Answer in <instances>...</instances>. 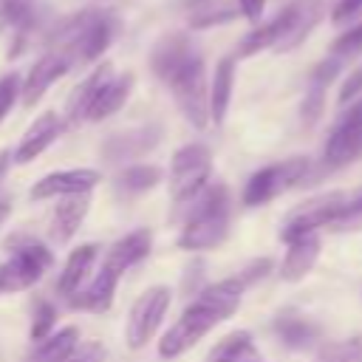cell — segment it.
Wrapping results in <instances>:
<instances>
[{"label": "cell", "instance_id": "ee69618b", "mask_svg": "<svg viewBox=\"0 0 362 362\" xmlns=\"http://www.w3.org/2000/svg\"><path fill=\"white\" fill-rule=\"evenodd\" d=\"M184 291H187V294H198V291H201V263H195V266L187 269Z\"/></svg>", "mask_w": 362, "mask_h": 362}, {"label": "cell", "instance_id": "83f0119b", "mask_svg": "<svg viewBox=\"0 0 362 362\" xmlns=\"http://www.w3.org/2000/svg\"><path fill=\"white\" fill-rule=\"evenodd\" d=\"M76 345H79V328L65 325L57 334H48L45 339L37 342V348L31 354V362H65L74 354Z\"/></svg>", "mask_w": 362, "mask_h": 362}, {"label": "cell", "instance_id": "277c9868", "mask_svg": "<svg viewBox=\"0 0 362 362\" xmlns=\"http://www.w3.org/2000/svg\"><path fill=\"white\" fill-rule=\"evenodd\" d=\"M308 170H311V161L303 158V156H291V158H283L277 164H269V167H263V170H257V173L249 175L240 201L246 206L269 204L272 198L283 195L286 189L303 184V178L308 175Z\"/></svg>", "mask_w": 362, "mask_h": 362}, {"label": "cell", "instance_id": "7bdbcfd3", "mask_svg": "<svg viewBox=\"0 0 362 362\" xmlns=\"http://www.w3.org/2000/svg\"><path fill=\"white\" fill-rule=\"evenodd\" d=\"M238 8H240V14H243L246 20H252V23H257V20L263 17V8H266V0H238Z\"/></svg>", "mask_w": 362, "mask_h": 362}, {"label": "cell", "instance_id": "3957f363", "mask_svg": "<svg viewBox=\"0 0 362 362\" xmlns=\"http://www.w3.org/2000/svg\"><path fill=\"white\" fill-rule=\"evenodd\" d=\"M6 249H8V260L0 263V294H11L34 286L54 263L51 249L28 235H11L6 240Z\"/></svg>", "mask_w": 362, "mask_h": 362}, {"label": "cell", "instance_id": "cb8c5ba5", "mask_svg": "<svg viewBox=\"0 0 362 362\" xmlns=\"http://www.w3.org/2000/svg\"><path fill=\"white\" fill-rule=\"evenodd\" d=\"M317 257H320V238L317 235H305V238L288 243V252L280 263V277L288 280V283L303 280L314 269Z\"/></svg>", "mask_w": 362, "mask_h": 362}, {"label": "cell", "instance_id": "836d02e7", "mask_svg": "<svg viewBox=\"0 0 362 362\" xmlns=\"http://www.w3.org/2000/svg\"><path fill=\"white\" fill-rule=\"evenodd\" d=\"M328 229H334V232H356V229H362V187L345 195V206H342L339 218Z\"/></svg>", "mask_w": 362, "mask_h": 362}, {"label": "cell", "instance_id": "8fae6325", "mask_svg": "<svg viewBox=\"0 0 362 362\" xmlns=\"http://www.w3.org/2000/svg\"><path fill=\"white\" fill-rule=\"evenodd\" d=\"M192 57H198L192 40L181 31H173V34H164L156 45H153V54H150V68L153 74L161 79V82H170Z\"/></svg>", "mask_w": 362, "mask_h": 362}, {"label": "cell", "instance_id": "e575fe53", "mask_svg": "<svg viewBox=\"0 0 362 362\" xmlns=\"http://www.w3.org/2000/svg\"><path fill=\"white\" fill-rule=\"evenodd\" d=\"M362 54V20L356 23V25H351L348 31H342L337 40H334V45H331V57H337V59H354V57H359Z\"/></svg>", "mask_w": 362, "mask_h": 362}, {"label": "cell", "instance_id": "9a60e30c", "mask_svg": "<svg viewBox=\"0 0 362 362\" xmlns=\"http://www.w3.org/2000/svg\"><path fill=\"white\" fill-rule=\"evenodd\" d=\"M240 294H243V283H240L238 277H226V280H218V283H212V286H204V288L189 300V305H195V308L212 314V317L221 322V320H229V317L238 311Z\"/></svg>", "mask_w": 362, "mask_h": 362}, {"label": "cell", "instance_id": "60d3db41", "mask_svg": "<svg viewBox=\"0 0 362 362\" xmlns=\"http://www.w3.org/2000/svg\"><path fill=\"white\" fill-rule=\"evenodd\" d=\"M105 359V348L96 342H82L74 348V354L65 362H102Z\"/></svg>", "mask_w": 362, "mask_h": 362}, {"label": "cell", "instance_id": "f35d334b", "mask_svg": "<svg viewBox=\"0 0 362 362\" xmlns=\"http://www.w3.org/2000/svg\"><path fill=\"white\" fill-rule=\"evenodd\" d=\"M359 14H362V0H337V6L331 8V23L334 25H348Z\"/></svg>", "mask_w": 362, "mask_h": 362}, {"label": "cell", "instance_id": "f1b7e54d", "mask_svg": "<svg viewBox=\"0 0 362 362\" xmlns=\"http://www.w3.org/2000/svg\"><path fill=\"white\" fill-rule=\"evenodd\" d=\"M209 362H260V354H257V348L252 342V334L249 331H238V334L223 337L212 348Z\"/></svg>", "mask_w": 362, "mask_h": 362}, {"label": "cell", "instance_id": "f546056e", "mask_svg": "<svg viewBox=\"0 0 362 362\" xmlns=\"http://www.w3.org/2000/svg\"><path fill=\"white\" fill-rule=\"evenodd\" d=\"M161 181V170L153 164H130L116 175V192L124 198L141 195Z\"/></svg>", "mask_w": 362, "mask_h": 362}, {"label": "cell", "instance_id": "7402d4cb", "mask_svg": "<svg viewBox=\"0 0 362 362\" xmlns=\"http://www.w3.org/2000/svg\"><path fill=\"white\" fill-rule=\"evenodd\" d=\"M272 328H274L277 339L291 351H308L320 339V325L305 320V317H300V314H294V311H280L274 317Z\"/></svg>", "mask_w": 362, "mask_h": 362}, {"label": "cell", "instance_id": "f6af8a7d", "mask_svg": "<svg viewBox=\"0 0 362 362\" xmlns=\"http://www.w3.org/2000/svg\"><path fill=\"white\" fill-rule=\"evenodd\" d=\"M8 164H11V153L8 150H0V181H3L6 170H8Z\"/></svg>", "mask_w": 362, "mask_h": 362}, {"label": "cell", "instance_id": "d6986e66", "mask_svg": "<svg viewBox=\"0 0 362 362\" xmlns=\"http://www.w3.org/2000/svg\"><path fill=\"white\" fill-rule=\"evenodd\" d=\"M88 209H90V192L65 195V198L57 204L54 215H51V240L68 243V240L76 235V229L82 226Z\"/></svg>", "mask_w": 362, "mask_h": 362}, {"label": "cell", "instance_id": "603a6c76", "mask_svg": "<svg viewBox=\"0 0 362 362\" xmlns=\"http://www.w3.org/2000/svg\"><path fill=\"white\" fill-rule=\"evenodd\" d=\"M96 257H99V246H96V243H82V246H76V249L68 255V260H65V266H62V272H59V280H57L59 294L71 297L74 291H79L82 283H85V277H88V272L93 269Z\"/></svg>", "mask_w": 362, "mask_h": 362}, {"label": "cell", "instance_id": "5bb4252c", "mask_svg": "<svg viewBox=\"0 0 362 362\" xmlns=\"http://www.w3.org/2000/svg\"><path fill=\"white\" fill-rule=\"evenodd\" d=\"M161 139V127L158 124H141L124 133H113L105 144H102V156L110 164H122L130 158H139L144 153H150Z\"/></svg>", "mask_w": 362, "mask_h": 362}, {"label": "cell", "instance_id": "4fadbf2b", "mask_svg": "<svg viewBox=\"0 0 362 362\" xmlns=\"http://www.w3.org/2000/svg\"><path fill=\"white\" fill-rule=\"evenodd\" d=\"M68 71H71V62H68L65 54H59V51L42 54V57L31 65L28 76L20 82V99H23V105H25V107L37 105V102L42 99V93H45L62 74H68Z\"/></svg>", "mask_w": 362, "mask_h": 362}, {"label": "cell", "instance_id": "7a4b0ae2", "mask_svg": "<svg viewBox=\"0 0 362 362\" xmlns=\"http://www.w3.org/2000/svg\"><path fill=\"white\" fill-rule=\"evenodd\" d=\"M113 34H116V20L107 11L85 8V11H76V14L65 17L57 25L51 42L57 45L59 54L68 57V62L74 68L76 62L99 59L107 51Z\"/></svg>", "mask_w": 362, "mask_h": 362}, {"label": "cell", "instance_id": "1f68e13d", "mask_svg": "<svg viewBox=\"0 0 362 362\" xmlns=\"http://www.w3.org/2000/svg\"><path fill=\"white\" fill-rule=\"evenodd\" d=\"M238 17V6L232 3H223V0H209L198 8H192L189 14V25L192 28H209V25H221V23H229Z\"/></svg>", "mask_w": 362, "mask_h": 362}, {"label": "cell", "instance_id": "4dcf8cb0", "mask_svg": "<svg viewBox=\"0 0 362 362\" xmlns=\"http://www.w3.org/2000/svg\"><path fill=\"white\" fill-rule=\"evenodd\" d=\"M314 362H362V334L320 345Z\"/></svg>", "mask_w": 362, "mask_h": 362}, {"label": "cell", "instance_id": "ffe728a7", "mask_svg": "<svg viewBox=\"0 0 362 362\" xmlns=\"http://www.w3.org/2000/svg\"><path fill=\"white\" fill-rule=\"evenodd\" d=\"M291 20H294V6H286V8L277 11L272 20L260 23L257 28H252V31L240 40L238 57H252V54H257V51H263V48H274V45L286 37Z\"/></svg>", "mask_w": 362, "mask_h": 362}, {"label": "cell", "instance_id": "d6a6232c", "mask_svg": "<svg viewBox=\"0 0 362 362\" xmlns=\"http://www.w3.org/2000/svg\"><path fill=\"white\" fill-rule=\"evenodd\" d=\"M31 20H34V0H0V31L11 25L23 34L31 25Z\"/></svg>", "mask_w": 362, "mask_h": 362}, {"label": "cell", "instance_id": "52a82bcc", "mask_svg": "<svg viewBox=\"0 0 362 362\" xmlns=\"http://www.w3.org/2000/svg\"><path fill=\"white\" fill-rule=\"evenodd\" d=\"M345 195L348 192H342V189L325 192V195L311 198L303 206L291 209L288 218L280 226V240L294 243V240H300L305 235H317V229H322V226H331L339 218L342 206H345Z\"/></svg>", "mask_w": 362, "mask_h": 362}, {"label": "cell", "instance_id": "8d00e7d4", "mask_svg": "<svg viewBox=\"0 0 362 362\" xmlns=\"http://www.w3.org/2000/svg\"><path fill=\"white\" fill-rule=\"evenodd\" d=\"M322 107H325V85H320V82H308V90H305V99H303V107H300L303 124L311 127V124L322 116Z\"/></svg>", "mask_w": 362, "mask_h": 362}, {"label": "cell", "instance_id": "ac0fdd59", "mask_svg": "<svg viewBox=\"0 0 362 362\" xmlns=\"http://www.w3.org/2000/svg\"><path fill=\"white\" fill-rule=\"evenodd\" d=\"M119 272H113L110 266H105L102 263V269L96 272V277L85 286V288H79V291H74L68 300H71V305L74 308H82V311H93V314H102V311H107L110 308V303H113V294H116V283H119Z\"/></svg>", "mask_w": 362, "mask_h": 362}, {"label": "cell", "instance_id": "ab89813d", "mask_svg": "<svg viewBox=\"0 0 362 362\" xmlns=\"http://www.w3.org/2000/svg\"><path fill=\"white\" fill-rule=\"evenodd\" d=\"M269 269H272V260L269 257H260V260H252L249 266H243L235 277L243 283V288H249L255 280H260V277H266L269 274Z\"/></svg>", "mask_w": 362, "mask_h": 362}, {"label": "cell", "instance_id": "30bf717a", "mask_svg": "<svg viewBox=\"0 0 362 362\" xmlns=\"http://www.w3.org/2000/svg\"><path fill=\"white\" fill-rule=\"evenodd\" d=\"M218 325V320L195 305H187L184 314L164 331V337L158 339V356L161 359H175L181 354H187L204 334H209Z\"/></svg>", "mask_w": 362, "mask_h": 362}, {"label": "cell", "instance_id": "74e56055", "mask_svg": "<svg viewBox=\"0 0 362 362\" xmlns=\"http://www.w3.org/2000/svg\"><path fill=\"white\" fill-rule=\"evenodd\" d=\"M17 96H20V76H17V74L0 76V122H3L6 113L14 107Z\"/></svg>", "mask_w": 362, "mask_h": 362}, {"label": "cell", "instance_id": "5b68a950", "mask_svg": "<svg viewBox=\"0 0 362 362\" xmlns=\"http://www.w3.org/2000/svg\"><path fill=\"white\" fill-rule=\"evenodd\" d=\"M212 173V153L206 144L192 141L184 144L181 150H175L173 161H170V195L175 204H187L192 201L209 181Z\"/></svg>", "mask_w": 362, "mask_h": 362}, {"label": "cell", "instance_id": "8992f818", "mask_svg": "<svg viewBox=\"0 0 362 362\" xmlns=\"http://www.w3.org/2000/svg\"><path fill=\"white\" fill-rule=\"evenodd\" d=\"M167 85H170L175 105L184 113V119L192 127L204 130L209 124V88H206V71H204L201 54L192 57Z\"/></svg>", "mask_w": 362, "mask_h": 362}, {"label": "cell", "instance_id": "4316f807", "mask_svg": "<svg viewBox=\"0 0 362 362\" xmlns=\"http://www.w3.org/2000/svg\"><path fill=\"white\" fill-rule=\"evenodd\" d=\"M320 17H322V0L294 3V20H291V25H288L286 37L274 45V51H291V48H297V45L308 37V31L317 25V20H320Z\"/></svg>", "mask_w": 362, "mask_h": 362}, {"label": "cell", "instance_id": "484cf974", "mask_svg": "<svg viewBox=\"0 0 362 362\" xmlns=\"http://www.w3.org/2000/svg\"><path fill=\"white\" fill-rule=\"evenodd\" d=\"M130 90H133V74L110 76V79H107V85L99 90L96 102L90 105V110H88V119H90V122H102V119L113 116V113H116V110H119V107L127 102Z\"/></svg>", "mask_w": 362, "mask_h": 362}, {"label": "cell", "instance_id": "ba28073f", "mask_svg": "<svg viewBox=\"0 0 362 362\" xmlns=\"http://www.w3.org/2000/svg\"><path fill=\"white\" fill-rule=\"evenodd\" d=\"M170 300H173V291L167 286H150L144 294L136 297V303L130 305V314H127V325H124V339L133 351L144 348L147 339H153V334L158 331V325L170 308Z\"/></svg>", "mask_w": 362, "mask_h": 362}, {"label": "cell", "instance_id": "6da1fadb", "mask_svg": "<svg viewBox=\"0 0 362 362\" xmlns=\"http://www.w3.org/2000/svg\"><path fill=\"white\" fill-rule=\"evenodd\" d=\"M178 235V246L187 252H206L226 240L232 218V195L226 184H206L195 198Z\"/></svg>", "mask_w": 362, "mask_h": 362}, {"label": "cell", "instance_id": "44dd1931", "mask_svg": "<svg viewBox=\"0 0 362 362\" xmlns=\"http://www.w3.org/2000/svg\"><path fill=\"white\" fill-rule=\"evenodd\" d=\"M150 246H153V232L150 229H133L127 232L124 238H119L107 255H105V266H110L113 272H127L130 266L141 263L147 255H150Z\"/></svg>", "mask_w": 362, "mask_h": 362}, {"label": "cell", "instance_id": "b9f144b4", "mask_svg": "<svg viewBox=\"0 0 362 362\" xmlns=\"http://www.w3.org/2000/svg\"><path fill=\"white\" fill-rule=\"evenodd\" d=\"M362 93V65L356 71H351V76L342 82V90H339V105H348V102H356V96Z\"/></svg>", "mask_w": 362, "mask_h": 362}, {"label": "cell", "instance_id": "2e32d148", "mask_svg": "<svg viewBox=\"0 0 362 362\" xmlns=\"http://www.w3.org/2000/svg\"><path fill=\"white\" fill-rule=\"evenodd\" d=\"M59 133H62V119L57 116V113H40L34 122H31V127L23 133V139H20V144H17V150H14V161L17 164H28V161H34L40 153H45L57 139H59Z\"/></svg>", "mask_w": 362, "mask_h": 362}, {"label": "cell", "instance_id": "7c38bea8", "mask_svg": "<svg viewBox=\"0 0 362 362\" xmlns=\"http://www.w3.org/2000/svg\"><path fill=\"white\" fill-rule=\"evenodd\" d=\"M99 181H102L99 170H90V167L59 170V173L42 175V178L31 187V198L42 201V198H65V195H76V192H90Z\"/></svg>", "mask_w": 362, "mask_h": 362}, {"label": "cell", "instance_id": "e0dca14e", "mask_svg": "<svg viewBox=\"0 0 362 362\" xmlns=\"http://www.w3.org/2000/svg\"><path fill=\"white\" fill-rule=\"evenodd\" d=\"M110 76H113V65H110V62H102V65H96V68L68 93V102H65V122H68V124H76V122L88 119L90 105L96 102L99 90L107 85Z\"/></svg>", "mask_w": 362, "mask_h": 362}, {"label": "cell", "instance_id": "7dc6e473", "mask_svg": "<svg viewBox=\"0 0 362 362\" xmlns=\"http://www.w3.org/2000/svg\"><path fill=\"white\" fill-rule=\"evenodd\" d=\"M354 107H359V110H362V102H359V105H354Z\"/></svg>", "mask_w": 362, "mask_h": 362}, {"label": "cell", "instance_id": "d4e9b609", "mask_svg": "<svg viewBox=\"0 0 362 362\" xmlns=\"http://www.w3.org/2000/svg\"><path fill=\"white\" fill-rule=\"evenodd\" d=\"M232 85H235V59L223 57L215 65L212 82H209V119L215 124H223L226 110H229V99H232Z\"/></svg>", "mask_w": 362, "mask_h": 362}, {"label": "cell", "instance_id": "d590c367", "mask_svg": "<svg viewBox=\"0 0 362 362\" xmlns=\"http://www.w3.org/2000/svg\"><path fill=\"white\" fill-rule=\"evenodd\" d=\"M57 325V305L48 303V300H40L37 308H34V320H31V339L40 342L45 339Z\"/></svg>", "mask_w": 362, "mask_h": 362}, {"label": "cell", "instance_id": "9c48e42d", "mask_svg": "<svg viewBox=\"0 0 362 362\" xmlns=\"http://www.w3.org/2000/svg\"><path fill=\"white\" fill-rule=\"evenodd\" d=\"M362 156V110L351 107L331 130L325 147H322V164L320 170H314V175H325L334 170L348 167L351 161H356Z\"/></svg>", "mask_w": 362, "mask_h": 362}, {"label": "cell", "instance_id": "bcb514c9", "mask_svg": "<svg viewBox=\"0 0 362 362\" xmlns=\"http://www.w3.org/2000/svg\"><path fill=\"white\" fill-rule=\"evenodd\" d=\"M8 212H11V204H8L6 198H0V223L8 218Z\"/></svg>", "mask_w": 362, "mask_h": 362}]
</instances>
